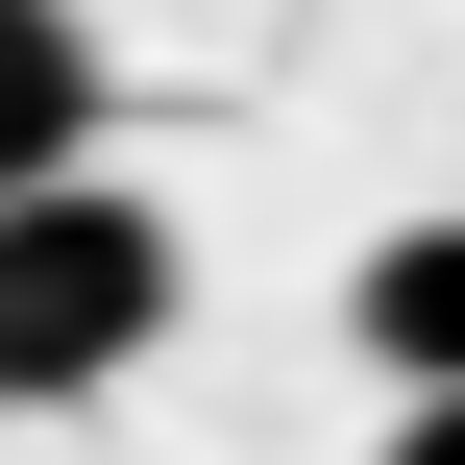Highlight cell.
Returning a JSON list of instances; mask_svg holds the SVG:
<instances>
[{"label":"cell","instance_id":"obj_1","mask_svg":"<svg viewBox=\"0 0 465 465\" xmlns=\"http://www.w3.org/2000/svg\"><path fill=\"white\" fill-rule=\"evenodd\" d=\"M172 294H196V245H172L147 172H49V196H0V417L123 392V368L172 343Z\"/></svg>","mask_w":465,"mask_h":465},{"label":"cell","instance_id":"obj_2","mask_svg":"<svg viewBox=\"0 0 465 465\" xmlns=\"http://www.w3.org/2000/svg\"><path fill=\"white\" fill-rule=\"evenodd\" d=\"M98 172V0H0V196Z\"/></svg>","mask_w":465,"mask_h":465},{"label":"cell","instance_id":"obj_3","mask_svg":"<svg viewBox=\"0 0 465 465\" xmlns=\"http://www.w3.org/2000/svg\"><path fill=\"white\" fill-rule=\"evenodd\" d=\"M343 343H368L392 392H465V221H392V245L343 270Z\"/></svg>","mask_w":465,"mask_h":465},{"label":"cell","instance_id":"obj_4","mask_svg":"<svg viewBox=\"0 0 465 465\" xmlns=\"http://www.w3.org/2000/svg\"><path fill=\"white\" fill-rule=\"evenodd\" d=\"M368 465H465V392H392V441Z\"/></svg>","mask_w":465,"mask_h":465}]
</instances>
